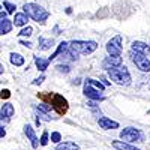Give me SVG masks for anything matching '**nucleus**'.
<instances>
[{"label": "nucleus", "instance_id": "obj_1", "mask_svg": "<svg viewBox=\"0 0 150 150\" xmlns=\"http://www.w3.org/2000/svg\"><path fill=\"white\" fill-rule=\"evenodd\" d=\"M23 9L30 18H33L35 21L41 23V24H44L48 20V17H50V12L45 11L42 6L36 5V3H26L23 6Z\"/></svg>", "mask_w": 150, "mask_h": 150}, {"label": "nucleus", "instance_id": "obj_10", "mask_svg": "<svg viewBox=\"0 0 150 150\" xmlns=\"http://www.w3.org/2000/svg\"><path fill=\"white\" fill-rule=\"evenodd\" d=\"M14 112H15V108L12 104H5L2 107V111H0V117H2V125L6 123L12 116H14Z\"/></svg>", "mask_w": 150, "mask_h": 150}, {"label": "nucleus", "instance_id": "obj_17", "mask_svg": "<svg viewBox=\"0 0 150 150\" xmlns=\"http://www.w3.org/2000/svg\"><path fill=\"white\" fill-rule=\"evenodd\" d=\"M111 146L116 150H140V149H137V147L131 146L129 143H125V141H112Z\"/></svg>", "mask_w": 150, "mask_h": 150}, {"label": "nucleus", "instance_id": "obj_30", "mask_svg": "<svg viewBox=\"0 0 150 150\" xmlns=\"http://www.w3.org/2000/svg\"><path fill=\"white\" fill-rule=\"evenodd\" d=\"M44 80H45V77H44V75H41L39 78H36V80L33 81V84H36V86H38V84H41V83H42Z\"/></svg>", "mask_w": 150, "mask_h": 150}, {"label": "nucleus", "instance_id": "obj_3", "mask_svg": "<svg viewBox=\"0 0 150 150\" xmlns=\"http://www.w3.org/2000/svg\"><path fill=\"white\" fill-rule=\"evenodd\" d=\"M108 75L112 81H116L120 86H129L132 78H131V74L128 71L126 66H119V68H112L108 71Z\"/></svg>", "mask_w": 150, "mask_h": 150}, {"label": "nucleus", "instance_id": "obj_18", "mask_svg": "<svg viewBox=\"0 0 150 150\" xmlns=\"http://www.w3.org/2000/svg\"><path fill=\"white\" fill-rule=\"evenodd\" d=\"M68 48H69V42H60V44H59V48L56 50V53L50 56V57H48V60L51 62V60H54V59H56L59 54H63V53H66V51H68Z\"/></svg>", "mask_w": 150, "mask_h": 150}, {"label": "nucleus", "instance_id": "obj_20", "mask_svg": "<svg viewBox=\"0 0 150 150\" xmlns=\"http://www.w3.org/2000/svg\"><path fill=\"white\" fill-rule=\"evenodd\" d=\"M24 57L21 56V54H18V53H12L11 54V63L12 65H15V66H23L24 65Z\"/></svg>", "mask_w": 150, "mask_h": 150}, {"label": "nucleus", "instance_id": "obj_26", "mask_svg": "<svg viewBox=\"0 0 150 150\" xmlns=\"http://www.w3.org/2000/svg\"><path fill=\"white\" fill-rule=\"evenodd\" d=\"M32 32H33V29L27 26V27H24V29H23V30H21L18 35H20V36H30V35H32Z\"/></svg>", "mask_w": 150, "mask_h": 150}, {"label": "nucleus", "instance_id": "obj_2", "mask_svg": "<svg viewBox=\"0 0 150 150\" xmlns=\"http://www.w3.org/2000/svg\"><path fill=\"white\" fill-rule=\"evenodd\" d=\"M69 50L75 54H92L98 50V44L95 41H71Z\"/></svg>", "mask_w": 150, "mask_h": 150}, {"label": "nucleus", "instance_id": "obj_19", "mask_svg": "<svg viewBox=\"0 0 150 150\" xmlns=\"http://www.w3.org/2000/svg\"><path fill=\"white\" fill-rule=\"evenodd\" d=\"M35 65H36V68L39 69L41 72H44L47 68H48V65H50V60L48 59H42V57H35Z\"/></svg>", "mask_w": 150, "mask_h": 150}, {"label": "nucleus", "instance_id": "obj_8", "mask_svg": "<svg viewBox=\"0 0 150 150\" xmlns=\"http://www.w3.org/2000/svg\"><path fill=\"white\" fill-rule=\"evenodd\" d=\"M83 92H84V95L89 98V99H92V101H104L105 99V96L102 95V92L101 90H98V89H95L93 86H90V84H84V89H83Z\"/></svg>", "mask_w": 150, "mask_h": 150}, {"label": "nucleus", "instance_id": "obj_22", "mask_svg": "<svg viewBox=\"0 0 150 150\" xmlns=\"http://www.w3.org/2000/svg\"><path fill=\"white\" fill-rule=\"evenodd\" d=\"M86 83L87 84H90V86H93L95 89H98V90H104L105 89V84H102L101 81H96V80H93V78H89V80H86Z\"/></svg>", "mask_w": 150, "mask_h": 150}, {"label": "nucleus", "instance_id": "obj_12", "mask_svg": "<svg viewBox=\"0 0 150 150\" xmlns=\"http://www.w3.org/2000/svg\"><path fill=\"white\" fill-rule=\"evenodd\" d=\"M98 123H99V126H101L102 129H117L119 128V123L108 119V117H99Z\"/></svg>", "mask_w": 150, "mask_h": 150}, {"label": "nucleus", "instance_id": "obj_29", "mask_svg": "<svg viewBox=\"0 0 150 150\" xmlns=\"http://www.w3.org/2000/svg\"><path fill=\"white\" fill-rule=\"evenodd\" d=\"M11 96V92L8 90V89H5V90H2V99H8Z\"/></svg>", "mask_w": 150, "mask_h": 150}, {"label": "nucleus", "instance_id": "obj_24", "mask_svg": "<svg viewBox=\"0 0 150 150\" xmlns=\"http://www.w3.org/2000/svg\"><path fill=\"white\" fill-rule=\"evenodd\" d=\"M3 6L6 8V12H9V14H12V12H15V5H12L11 2H8V0H5L3 2Z\"/></svg>", "mask_w": 150, "mask_h": 150}, {"label": "nucleus", "instance_id": "obj_9", "mask_svg": "<svg viewBox=\"0 0 150 150\" xmlns=\"http://www.w3.org/2000/svg\"><path fill=\"white\" fill-rule=\"evenodd\" d=\"M102 66H104L107 71H110V69H112V68H119V66H122V57H120V56H108V57L104 60Z\"/></svg>", "mask_w": 150, "mask_h": 150}, {"label": "nucleus", "instance_id": "obj_16", "mask_svg": "<svg viewBox=\"0 0 150 150\" xmlns=\"http://www.w3.org/2000/svg\"><path fill=\"white\" fill-rule=\"evenodd\" d=\"M12 24L14 23H11V20H8V18H0V33L8 35L12 30Z\"/></svg>", "mask_w": 150, "mask_h": 150}, {"label": "nucleus", "instance_id": "obj_21", "mask_svg": "<svg viewBox=\"0 0 150 150\" xmlns=\"http://www.w3.org/2000/svg\"><path fill=\"white\" fill-rule=\"evenodd\" d=\"M53 45H54V41H53V39H45V38H39V48L44 50V51H45V50H50Z\"/></svg>", "mask_w": 150, "mask_h": 150}, {"label": "nucleus", "instance_id": "obj_28", "mask_svg": "<svg viewBox=\"0 0 150 150\" xmlns=\"http://www.w3.org/2000/svg\"><path fill=\"white\" fill-rule=\"evenodd\" d=\"M48 144V132L44 131L42 137H41V146H47Z\"/></svg>", "mask_w": 150, "mask_h": 150}, {"label": "nucleus", "instance_id": "obj_11", "mask_svg": "<svg viewBox=\"0 0 150 150\" xmlns=\"http://www.w3.org/2000/svg\"><path fill=\"white\" fill-rule=\"evenodd\" d=\"M24 134H26V137L30 140L32 147H33V149H38V146H39V141H38V137H36V134H35V129L30 126V125H26V126H24Z\"/></svg>", "mask_w": 150, "mask_h": 150}, {"label": "nucleus", "instance_id": "obj_32", "mask_svg": "<svg viewBox=\"0 0 150 150\" xmlns=\"http://www.w3.org/2000/svg\"><path fill=\"white\" fill-rule=\"evenodd\" d=\"M5 135H6V131H5V126L2 125V128H0V137H2V138H3Z\"/></svg>", "mask_w": 150, "mask_h": 150}, {"label": "nucleus", "instance_id": "obj_5", "mask_svg": "<svg viewBox=\"0 0 150 150\" xmlns=\"http://www.w3.org/2000/svg\"><path fill=\"white\" fill-rule=\"evenodd\" d=\"M120 140L125 141V143H137L141 140V132L135 128H125L122 132H120Z\"/></svg>", "mask_w": 150, "mask_h": 150}, {"label": "nucleus", "instance_id": "obj_31", "mask_svg": "<svg viewBox=\"0 0 150 150\" xmlns=\"http://www.w3.org/2000/svg\"><path fill=\"white\" fill-rule=\"evenodd\" d=\"M20 44H21L23 47H27V48L32 47V42H29V41H20Z\"/></svg>", "mask_w": 150, "mask_h": 150}, {"label": "nucleus", "instance_id": "obj_27", "mask_svg": "<svg viewBox=\"0 0 150 150\" xmlns=\"http://www.w3.org/2000/svg\"><path fill=\"white\" fill-rule=\"evenodd\" d=\"M59 72H63V74H68L71 69H69V66L68 65H57V68H56Z\"/></svg>", "mask_w": 150, "mask_h": 150}, {"label": "nucleus", "instance_id": "obj_4", "mask_svg": "<svg viewBox=\"0 0 150 150\" xmlns=\"http://www.w3.org/2000/svg\"><path fill=\"white\" fill-rule=\"evenodd\" d=\"M131 59L134 62V65L138 68L140 71L143 72H150V60L146 54H141V53H134L131 51Z\"/></svg>", "mask_w": 150, "mask_h": 150}, {"label": "nucleus", "instance_id": "obj_6", "mask_svg": "<svg viewBox=\"0 0 150 150\" xmlns=\"http://www.w3.org/2000/svg\"><path fill=\"white\" fill-rule=\"evenodd\" d=\"M122 36L117 35L107 42V51L110 56H122Z\"/></svg>", "mask_w": 150, "mask_h": 150}, {"label": "nucleus", "instance_id": "obj_14", "mask_svg": "<svg viewBox=\"0 0 150 150\" xmlns=\"http://www.w3.org/2000/svg\"><path fill=\"white\" fill-rule=\"evenodd\" d=\"M29 15L26 14V12H18V14H15V18H14V24L15 27H21V26H26L27 21H29Z\"/></svg>", "mask_w": 150, "mask_h": 150}, {"label": "nucleus", "instance_id": "obj_15", "mask_svg": "<svg viewBox=\"0 0 150 150\" xmlns=\"http://www.w3.org/2000/svg\"><path fill=\"white\" fill-rule=\"evenodd\" d=\"M80 146L74 141H62L56 146V150H78Z\"/></svg>", "mask_w": 150, "mask_h": 150}, {"label": "nucleus", "instance_id": "obj_7", "mask_svg": "<svg viewBox=\"0 0 150 150\" xmlns=\"http://www.w3.org/2000/svg\"><path fill=\"white\" fill-rule=\"evenodd\" d=\"M51 105H53V108L59 112V114H65V112L68 111V108H69L68 101H66V99L62 96V95H59V93H56V95L53 96Z\"/></svg>", "mask_w": 150, "mask_h": 150}, {"label": "nucleus", "instance_id": "obj_13", "mask_svg": "<svg viewBox=\"0 0 150 150\" xmlns=\"http://www.w3.org/2000/svg\"><path fill=\"white\" fill-rule=\"evenodd\" d=\"M131 51H134V53H141V54H146V53H149V51H150V47H149L147 44L141 42V41H135V42H132Z\"/></svg>", "mask_w": 150, "mask_h": 150}, {"label": "nucleus", "instance_id": "obj_25", "mask_svg": "<svg viewBox=\"0 0 150 150\" xmlns=\"http://www.w3.org/2000/svg\"><path fill=\"white\" fill-rule=\"evenodd\" d=\"M51 141H53V143H57V144L62 141V135H60V132H53V134H51Z\"/></svg>", "mask_w": 150, "mask_h": 150}, {"label": "nucleus", "instance_id": "obj_23", "mask_svg": "<svg viewBox=\"0 0 150 150\" xmlns=\"http://www.w3.org/2000/svg\"><path fill=\"white\" fill-rule=\"evenodd\" d=\"M51 108H53V105H48L47 102H44V104H39L36 107V111H41V112H45V114H48L50 111H51Z\"/></svg>", "mask_w": 150, "mask_h": 150}]
</instances>
